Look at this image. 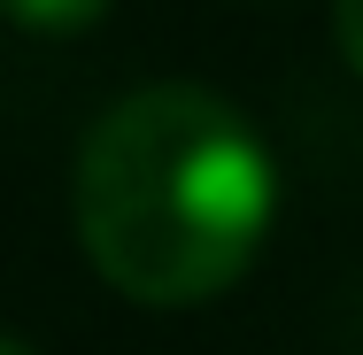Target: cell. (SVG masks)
I'll return each mask as SVG.
<instances>
[{
  "mask_svg": "<svg viewBox=\"0 0 363 355\" xmlns=\"http://www.w3.org/2000/svg\"><path fill=\"white\" fill-rule=\"evenodd\" d=\"M333 31H340V55L363 77V0H333Z\"/></svg>",
  "mask_w": 363,
  "mask_h": 355,
  "instance_id": "cell-3",
  "label": "cell"
},
{
  "mask_svg": "<svg viewBox=\"0 0 363 355\" xmlns=\"http://www.w3.org/2000/svg\"><path fill=\"white\" fill-rule=\"evenodd\" d=\"M0 355H31V348H23V340H8V332H0Z\"/></svg>",
  "mask_w": 363,
  "mask_h": 355,
  "instance_id": "cell-4",
  "label": "cell"
},
{
  "mask_svg": "<svg viewBox=\"0 0 363 355\" xmlns=\"http://www.w3.org/2000/svg\"><path fill=\"white\" fill-rule=\"evenodd\" d=\"M116 0H0V16L16 31H47V39H70V31H93Z\"/></svg>",
  "mask_w": 363,
  "mask_h": 355,
  "instance_id": "cell-2",
  "label": "cell"
},
{
  "mask_svg": "<svg viewBox=\"0 0 363 355\" xmlns=\"http://www.w3.org/2000/svg\"><path fill=\"white\" fill-rule=\"evenodd\" d=\"M77 247L140 309H186L247 278L279 216L263 132L209 85H140L77 147Z\"/></svg>",
  "mask_w": 363,
  "mask_h": 355,
  "instance_id": "cell-1",
  "label": "cell"
}]
</instances>
